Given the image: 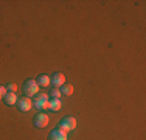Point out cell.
Listing matches in <instances>:
<instances>
[{
  "mask_svg": "<svg viewBox=\"0 0 146 140\" xmlns=\"http://www.w3.org/2000/svg\"><path fill=\"white\" fill-rule=\"evenodd\" d=\"M48 140H67V132L58 128V129H54V131L50 134Z\"/></svg>",
  "mask_w": 146,
  "mask_h": 140,
  "instance_id": "7",
  "label": "cell"
},
{
  "mask_svg": "<svg viewBox=\"0 0 146 140\" xmlns=\"http://www.w3.org/2000/svg\"><path fill=\"white\" fill-rule=\"evenodd\" d=\"M61 107H62V103H61V100H58V98H51V100L48 101V109L50 111L58 112Z\"/></svg>",
  "mask_w": 146,
  "mask_h": 140,
  "instance_id": "9",
  "label": "cell"
},
{
  "mask_svg": "<svg viewBox=\"0 0 146 140\" xmlns=\"http://www.w3.org/2000/svg\"><path fill=\"white\" fill-rule=\"evenodd\" d=\"M48 101H50V98H48L47 93H37V95H34L33 106L37 107L39 111H47L48 109Z\"/></svg>",
  "mask_w": 146,
  "mask_h": 140,
  "instance_id": "1",
  "label": "cell"
},
{
  "mask_svg": "<svg viewBox=\"0 0 146 140\" xmlns=\"http://www.w3.org/2000/svg\"><path fill=\"white\" fill-rule=\"evenodd\" d=\"M76 125H78V121H76L75 117H65L64 120L61 121V125H59V129L68 132V131H73V129L76 128Z\"/></svg>",
  "mask_w": 146,
  "mask_h": 140,
  "instance_id": "3",
  "label": "cell"
},
{
  "mask_svg": "<svg viewBox=\"0 0 146 140\" xmlns=\"http://www.w3.org/2000/svg\"><path fill=\"white\" fill-rule=\"evenodd\" d=\"M6 93H8V89H6V86H0V100H3Z\"/></svg>",
  "mask_w": 146,
  "mask_h": 140,
  "instance_id": "13",
  "label": "cell"
},
{
  "mask_svg": "<svg viewBox=\"0 0 146 140\" xmlns=\"http://www.w3.org/2000/svg\"><path fill=\"white\" fill-rule=\"evenodd\" d=\"M23 92H25V97H34L39 93V84H37L36 79H30V81L25 83L23 86Z\"/></svg>",
  "mask_w": 146,
  "mask_h": 140,
  "instance_id": "2",
  "label": "cell"
},
{
  "mask_svg": "<svg viewBox=\"0 0 146 140\" xmlns=\"http://www.w3.org/2000/svg\"><path fill=\"white\" fill-rule=\"evenodd\" d=\"M48 121H50V118H48V115L45 114V112H39V114L34 117V126H36V128H45V126L48 125Z\"/></svg>",
  "mask_w": 146,
  "mask_h": 140,
  "instance_id": "5",
  "label": "cell"
},
{
  "mask_svg": "<svg viewBox=\"0 0 146 140\" xmlns=\"http://www.w3.org/2000/svg\"><path fill=\"white\" fill-rule=\"evenodd\" d=\"M6 89L9 90V92H13V93H16V90H17V84L16 83H9L8 86H6Z\"/></svg>",
  "mask_w": 146,
  "mask_h": 140,
  "instance_id": "12",
  "label": "cell"
},
{
  "mask_svg": "<svg viewBox=\"0 0 146 140\" xmlns=\"http://www.w3.org/2000/svg\"><path fill=\"white\" fill-rule=\"evenodd\" d=\"M51 84H53L54 89H61V87L65 84V75L61 73V72L54 73V75L51 76Z\"/></svg>",
  "mask_w": 146,
  "mask_h": 140,
  "instance_id": "6",
  "label": "cell"
},
{
  "mask_svg": "<svg viewBox=\"0 0 146 140\" xmlns=\"http://www.w3.org/2000/svg\"><path fill=\"white\" fill-rule=\"evenodd\" d=\"M51 97H53V98H58V100H59V98L62 97V95H61V90H59V89H53V90H51Z\"/></svg>",
  "mask_w": 146,
  "mask_h": 140,
  "instance_id": "14",
  "label": "cell"
},
{
  "mask_svg": "<svg viewBox=\"0 0 146 140\" xmlns=\"http://www.w3.org/2000/svg\"><path fill=\"white\" fill-rule=\"evenodd\" d=\"M5 104L6 106H14V104H17V101H19V98H17V95L16 93H13V92H8L5 95Z\"/></svg>",
  "mask_w": 146,
  "mask_h": 140,
  "instance_id": "8",
  "label": "cell"
},
{
  "mask_svg": "<svg viewBox=\"0 0 146 140\" xmlns=\"http://www.w3.org/2000/svg\"><path fill=\"white\" fill-rule=\"evenodd\" d=\"M59 90H61V95H64V97H70L75 89H73L72 84H64V86H62Z\"/></svg>",
  "mask_w": 146,
  "mask_h": 140,
  "instance_id": "11",
  "label": "cell"
},
{
  "mask_svg": "<svg viewBox=\"0 0 146 140\" xmlns=\"http://www.w3.org/2000/svg\"><path fill=\"white\" fill-rule=\"evenodd\" d=\"M17 107H19L20 112H28L31 107H33V100H31L30 97H22L17 101Z\"/></svg>",
  "mask_w": 146,
  "mask_h": 140,
  "instance_id": "4",
  "label": "cell"
},
{
  "mask_svg": "<svg viewBox=\"0 0 146 140\" xmlns=\"http://www.w3.org/2000/svg\"><path fill=\"white\" fill-rule=\"evenodd\" d=\"M37 84H39V87H48L51 84V78L48 75H40L37 78Z\"/></svg>",
  "mask_w": 146,
  "mask_h": 140,
  "instance_id": "10",
  "label": "cell"
}]
</instances>
